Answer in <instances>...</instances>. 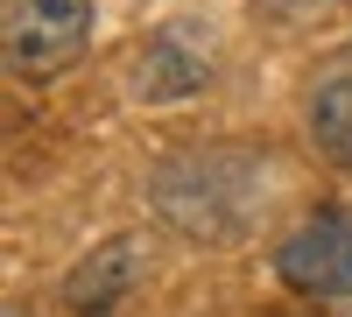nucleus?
<instances>
[{
    "label": "nucleus",
    "instance_id": "f257e3e1",
    "mask_svg": "<svg viewBox=\"0 0 352 317\" xmlns=\"http://www.w3.org/2000/svg\"><path fill=\"white\" fill-rule=\"evenodd\" d=\"M261 190H268V155L247 149V141H212V149H184V155L155 162L148 205L184 240L219 247V240H240L261 219V205H268Z\"/></svg>",
    "mask_w": 352,
    "mask_h": 317
},
{
    "label": "nucleus",
    "instance_id": "f03ea898",
    "mask_svg": "<svg viewBox=\"0 0 352 317\" xmlns=\"http://www.w3.org/2000/svg\"><path fill=\"white\" fill-rule=\"evenodd\" d=\"M92 43V0H0V50L14 78H50Z\"/></svg>",
    "mask_w": 352,
    "mask_h": 317
},
{
    "label": "nucleus",
    "instance_id": "7ed1b4c3",
    "mask_svg": "<svg viewBox=\"0 0 352 317\" xmlns=\"http://www.w3.org/2000/svg\"><path fill=\"white\" fill-rule=\"evenodd\" d=\"M219 78V43L204 21H162L148 43L134 50L127 64V92L141 106H176V99H197L204 85Z\"/></svg>",
    "mask_w": 352,
    "mask_h": 317
},
{
    "label": "nucleus",
    "instance_id": "20e7f679",
    "mask_svg": "<svg viewBox=\"0 0 352 317\" xmlns=\"http://www.w3.org/2000/svg\"><path fill=\"white\" fill-rule=\"evenodd\" d=\"M275 282L310 303L352 296V219L345 212H310L296 233L275 247Z\"/></svg>",
    "mask_w": 352,
    "mask_h": 317
},
{
    "label": "nucleus",
    "instance_id": "39448f33",
    "mask_svg": "<svg viewBox=\"0 0 352 317\" xmlns=\"http://www.w3.org/2000/svg\"><path fill=\"white\" fill-rule=\"evenodd\" d=\"M141 275H148V247L134 233H113L92 254H78V268L56 282V296H64V310H78V317H113L141 289Z\"/></svg>",
    "mask_w": 352,
    "mask_h": 317
},
{
    "label": "nucleus",
    "instance_id": "423d86ee",
    "mask_svg": "<svg viewBox=\"0 0 352 317\" xmlns=\"http://www.w3.org/2000/svg\"><path fill=\"white\" fill-rule=\"evenodd\" d=\"M310 141H317L324 162L352 169V71L317 85V99H310Z\"/></svg>",
    "mask_w": 352,
    "mask_h": 317
},
{
    "label": "nucleus",
    "instance_id": "0eeeda50",
    "mask_svg": "<svg viewBox=\"0 0 352 317\" xmlns=\"http://www.w3.org/2000/svg\"><path fill=\"white\" fill-rule=\"evenodd\" d=\"M8 317H28V310H8Z\"/></svg>",
    "mask_w": 352,
    "mask_h": 317
}]
</instances>
